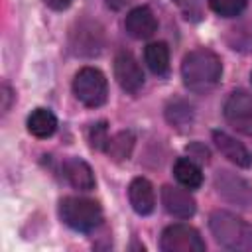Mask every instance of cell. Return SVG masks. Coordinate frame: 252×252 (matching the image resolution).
<instances>
[{"mask_svg": "<svg viewBox=\"0 0 252 252\" xmlns=\"http://www.w3.org/2000/svg\"><path fill=\"white\" fill-rule=\"evenodd\" d=\"M222 73V63L217 53L211 49H193L183 57L181 77L189 91L193 93H209L213 91Z\"/></svg>", "mask_w": 252, "mask_h": 252, "instance_id": "1", "label": "cell"}, {"mask_svg": "<svg viewBox=\"0 0 252 252\" xmlns=\"http://www.w3.org/2000/svg\"><path fill=\"white\" fill-rule=\"evenodd\" d=\"M211 230L219 244L230 250H252V226L242 219L226 213L215 211L211 215Z\"/></svg>", "mask_w": 252, "mask_h": 252, "instance_id": "2", "label": "cell"}, {"mask_svg": "<svg viewBox=\"0 0 252 252\" xmlns=\"http://www.w3.org/2000/svg\"><path fill=\"white\" fill-rule=\"evenodd\" d=\"M59 215L67 226L81 232H89L96 228L102 220L100 205L85 197H65L59 203Z\"/></svg>", "mask_w": 252, "mask_h": 252, "instance_id": "3", "label": "cell"}, {"mask_svg": "<svg viewBox=\"0 0 252 252\" xmlns=\"http://www.w3.org/2000/svg\"><path fill=\"white\" fill-rule=\"evenodd\" d=\"M73 93L79 102L89 108H96L104 104L108 96L106 77L94 67H83L73 79Z\"/></svg>", "mask_w": 252, "mask_h": 252, "instance_id": "4", "label": "cell"}, {"mask_svg": "<svg viewBox=\"0 0 252 252\" xmlns=\"http://www.w3.org/2000/svg\"><path fill=\"white\" fill-rule=\"evenodd\" d=\"M159 246L163 252H203L205 242L201 234L189 224H171L163 230Z\"/></svg>", "mask_w": 252, "mask_h": 252, "instance_id": "5", "label": "cell"}, {"mask_svg": "<svg viewBox=\"0 0 252 252\" xmlns=\"http://www.w3.org/2000/svg\"><path fill=\"white\" fill-rule=\"evenodd\" d=\"M224 118L238 132L252 136V94L234 91L224 102Z\"/></svg>", "mask_w": 252, "mask_h": 252, "instance_id": "6", "label": "cell"}, {"mask_svg": "<svg viewBox=\"0 0 252 252\" xmlns=\"http://www.w3.org/2000/svg\"><path fill=\"white\" fill-rule=\"evenodd\" d=\"M114 77L126 93H138L144 87V73L130 51H120L114 57Z\"/></svg>", "mask_w": 252, "mask_h": 252, "instance_id": "7", "label": "cell"}, {"mask_svg": "<svg viewBox=\"0 0 252 252\" xmlns=\"http://www.w3.org/2000/svg\"><path fill=\"white\" fill-rule=\"evenodd\" d=\"M215 185H217L219 195H222L230 203H236L240 207H248L252 203L250 185L244 179L232 175L230 171H219L217 177H215Z\"/></svg>", "mask_w": 252, "mask_h": 252, "instance_id": "8", "label": "cell"}, {"mask_svg": "<svg viewBox=\"0 0 252 252\" xmlns=\"http://www.w3.org/2000/svg\"><path fill=\"white\" fill-rule=\"evenodd\" d=\"M161 203L165 207V211L177 219H189L195 215V199L179 189V187H171V185H165L161 189Z\"/></svg>", "mask_w": 252, "mask_h": 252, "instance_id": "9", "label": "cell"}, {"mask_svg": "<svg viewBox=\"0 0 252 252\" xmlns=\"http://www.w3.org/2000/svg\"><path fill=\"white\" fill-rule=\"evenodd\" d=\"M124 28H126L128 35H132L134 39H146V37H152L156 33L158 22H156V16L152 14L150 8L138 6V8L128 12V16L124 20Z\"/></svg>", "mask_w": 252, "mask_h": 252, "instance_id": "10", "label": "cell"}, {"mask_svg": "<svg viewBox=\"0 0 252 252\" xmlns=\"http://www.w3.org/2000/svg\"><path fill=\"white\" fill-rule=\"evenodd\" d=\"M128 199L132 209L138 215H150L156 207V195H154V187L148 179L144 177H136L132 179L130 187H128Z\"/></svg>", "mask_w": 252, "mask_h": 252, "instance_id": "11", "label": "cell"}, {"mask_svg": "<svg viewBox=\"0 0 252 252\" xmlns=\"http://www.w3.org/2000/svg\"><path fill=\"white\" fill-rule=\"evenodd\" d=\"M213 140H215L217 148L220 150V154H222L228 161L236 163L238 167H250L252 156H250L248 150H246L240 142H236L232 136H228L226 132L215 130V132H213Z\"/></svg>", "mask_w": 252, "mask_h": 252, "instance_id": "12", "label": "cell"}, {"mask_svg": "<svg viewBox=\"0 0 252 252\" xmlns=\"http://www.w3.org/2000/svg\"><path fill=\"white\" fill-rule=\"evenodd\" d=\"M63 173L67 177V181L79 189V191H91L94 187V175L93 169L89 167L87 161L79 159V158H69L63 163Z\"/></svg>", "mask_w": 252, "mask_h": 252, "instance_id": "13", "label": "cell"}, {"mask_svg": "<svg viewBox=\"0 0 252 252\" xmlns=\"http://www.w3.org/2000/svg\"><path fill=\"white\" fill-rule=\"evenodd\" d=\"M57 128V118L45 108H35L28 118V130L35 138H49Z\"/></svg>", "mask_w": 252, "mask_h": 252, "instance_id": "14", "label": "cell"}, {"mask_svg": "<svg viewBox=\"0 0 252 252\" xmlns=\"http://www.w3.org/2000/svg\"><path fill=\"white\" fill-rule=\"evenodd\" d=\"M134 134L128 132V130H122L118 134H114L112 138H108V144H106V154L112 161H124L132 156V150H134Z\"/></svg>", "mask_w": 252, "mask_h": 252, "instance_id": "15", "label": "cell"}, {"mask_svg": "<svg viewBox=\"0 0 252 252\" xmlns=\"http://www.w3.org/2000/svg\"><path fill=\"white\" fill-rule=\"evenodd\" d=\"M144 59H146L148 67L152 69V73H156V75H165L169 69V49L163 41L150 43L144 51Z\"/></svg>", "mask_w": 252, "mask_h": 252, "instance_id": "16", "label": "cell"}, {"mask_svg": "<svg viewBox=\"0 0 252 252\" xmlns=\"http://www.w3.org/2000/svg\"><path fill=\"white\" fill-rule=\"evenodd\" d=\"M173 175H175V179H177L183 187H189V189L199 187L201 181H203V173H201L199 165L193 163V161L187 159V158H181V159L175 161V165H173Z\"/></svg>", "mask_w": 252, "mask_h": 252, "instance_id": "17", "label": "cell"}, {"mask_svg": "<svg viewBox=\"0 0 252 252\" xmlns=\"http://www.w3.org/2000/svg\"><path fill=\"white\" fill-rule=\"evenodd\" d=\"M167 120L173 124V126H185L191 122V106L181 102V100H175L167 106Z\"/></svg>", "mask_w": 252, "mask_h": 252, "instance_id": "18", "label": "cell"}, {"mask_svg": "<svg viewBox=\"0 0 252 252\" xmlns=\"http://www.w3.org/2000/svg\"><path fill=\"white\" fill-rule=\"evenodd\" d=\"M209 4L219 16L232 18V16H238L244 10L246 0H209Z\"/></svg>", "mask_w": 252, "mask_h": 252, "instance_id": "19", "label": "cell"}, {"mask_svg": "<svg viewBox=\"0 0 252 252\" xmlns=\"http://www.w3.org/2000/svg\"><path fill=\"white\" fill-rule=\"evenodd\" d=\"M87 138H89L91 148H94V150H102V148H106V144H108L106 124H104V122H96V124H93V126L89 128Z\"/></svg>", "mask_w": 252, "mask_h": 252, "instance_id": "20", "label": "cell"}, {"mask_svg": "<svg viewBox=\"0 0 252 252\" xmlns=\"http://www.w3.org/2000/svg\"><path fill=\"white\" fill-rule=\"evenodd\" d=\"M179 10L185 14L187 20H199L203 16V4L201 0H175Z\"/></svg>", "mask_w": 252, "mask_h": 252, "instance_id": "21", "label": "cell"}, {"mask_svg": "<svg viewBox=\"0 0 252 252\" xmlns=\"http://www.w3.org/2000/svg\"><path fill=\"white\" fill-rule=\"evenodd\" d=\"M45 2V6H49L51 10H65V8H69V4H71V0H43Z\"/></svg>", "mask_w": 252, "mask_h": 252, "instance_id": "22", "label": "cell"}, {"mask_svg": "<svg viewBox=\"0 0 252 252\" xmlns=\"http://www.w3.org/2000/svg\"><path fill=\"white\" fill-rule=\"evenodd\" d=\"M132 0H106V6L108 8H112V10H120V8H124L126 4H130Z\"/></svg>", "mask_w": 252, "mask_h": 252, "instance_id": "23", "label": "cell"}]
</instances>
